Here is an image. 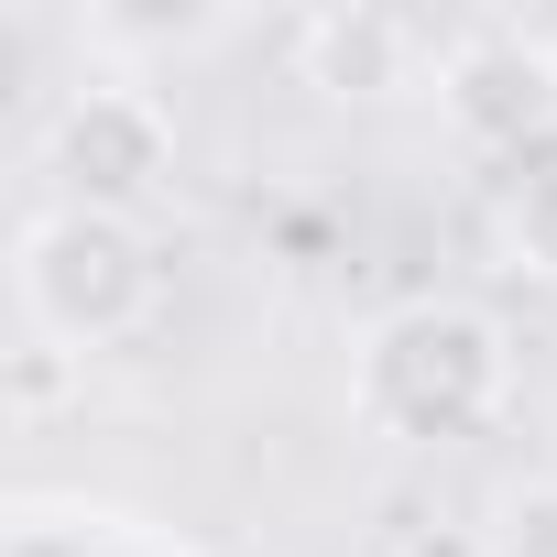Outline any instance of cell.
I'll list each match as a JSON object with an SVG mask.
<instances>
[{
  "label": "cell",
  "instance_id": "1",
  "mask_svg": "<svg viewBox=\"0 0 557 557\" xmlns=\"http://www.w3.org/2000/svg\"><path fill=\"white\" fill-rule=\"evenodd\" d=\"M350 405L405 437V448H448V437H481L503 405H513V339L481 318V307H448V296H416L394 318L361 329L350 350Z\"/></svg>",
  "mask_w": 557,
  "mask_h": 557
},
{
  "label": "cell",
  "instance_id": "2",
  "mask_svg": "<svg viewBox=\"0 0 557 557\" xmlns=\"http://www.w3.org/2000/svg\"><path fill=\"white\" fill-rule=\"evenodd\" d=\"M23 318H34V339H55V350H110V339H132L143 318H153V240H143V219H110V208H66V197H45L34 219H23Z\"/></svg>",
  "mask_w": 557,
  "mask_h": 557
},
{
  "label": "cell",
  "instance_id": "3",
  "mask_svg": "<svg viewBox=\"0 0 557 557\" xmlns=\"http://www.w3.org/2000/svg\"><path fill=\"white\" fill-rule=\"evenodd\" d=\"M45 175L66 208H110V219H143L175 175V110L143 88V77H77L45 121Z\"/></svg>",
  "mask_w": 557,
  "mask_h": 557
},
{
  "label": "cell",
  "instance_id": "4",
  "mask_svg": "<svg viewBox=\"0 0 557 557\" xmlns=\"http://www.w3.org/2000/svg\"><path fill=\"white\" fill-rule=\"evenodd\" d=\"M437 110L470 153H546L557 143V45L524 23H470L437 45Z\"/></svg>",
  "mask_w": 557,
  "mask_h": 557
},
{
  "label": "cell",
  "instance_id": "5",
  "mask_svg": "<svg viewBox=\"0 0 557 557\" xmlns=\"http://www.w3.org/2000/svg\"><path fill=\"white\" fill-rule=\"evenodd\" d=\"M296 66H307V88H329V99H405L437 55H426V34H416L405 12L339 0V12H307V23H296Z\"/></svg>",
  "mask_w": 557,
  "mask_h": 557
},
{
  "label": "cell",
  "instance_id": "6",
  "mask_svg": "<svg viewBox=\"0 0 557 557\" xmlns=\"http://www.w3.org/2000/svg\"><path fill=\"white\" fill-rule=\"evenodd\" d=\"M503 251H513V273L557 285V143L513 164V186H503Z\"/></svg>",
  "mask_w": 557,
  "mask_h": 557
},
{
  "label": "cell",
  "instance_id": "7",
  "mask_svg": "<svg viewBox=\"0 0 557 557\" xmlns=\"http://www.w3.org/2000/svg\"><path fill=\"white\" fill-rule=\"evenodd\" d=\"M481 557H557V481H503L481 513Z\"/></svg>",
  "mask_w": 557,
  "mask_h": 557
},
{
  "label": "cell",
  "instance_id": "8",
  "mask_svg": "<svg viewBox=\"0 0 557 557\" xmlns=\"http://www.w3.org/2000/svg\"><path fill=\"white\" fill-rule=\"evenodd\" d=\"M66 361H77V350L23 339V350H12V405H23V416H55V405H66Z\"/></svg>",
  "mask_w": 557,
  "mask_h": 557
},
{
  "label": "cell",
  "instance_id": "9",
  "mask_svg": "<svg viewBox=\"0 0 557 557\" xmlns=\"http://www.w3.org/2000/svg\"><path fill=\"white\" fill-rule=\"evenodd\" d=\"M99 45H164V34H208V12H88Z\"/></svg>",
  "mask_w": 557,
  "mask_h": 557
},
{
  "label": "cell",
  "instance_id": "10",
  "mask_svg": "<svg viewBox=\"0 0 557 557\" xmlns=\"http://www.w3.org/2000/svg\"><path fill=\"white\" fill-rule=\"evenodd\" d=\"M546 45H557V34H546Z\"/></svg>",
  "mask_w": 557,
  "mask_h": 557
}]
</instances>
